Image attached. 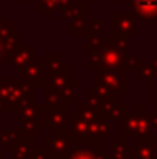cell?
Here are the masks:
<instances>
[{
  "label": "cell",
  "mask_w": 157,
  "mask_h": 159,
  "mask_svg": "<svg viewBox=\"0 0 157 159\" xmlns=\"http://www.w3.org/2000/svg\"><path fill=\"white\" fill-rule=\"evenodd\" d=\"M133 6L141 17H155L157 15V0H135Z\"/></svg>",
  "instance_id": "cell-1"
}]
</instances>
